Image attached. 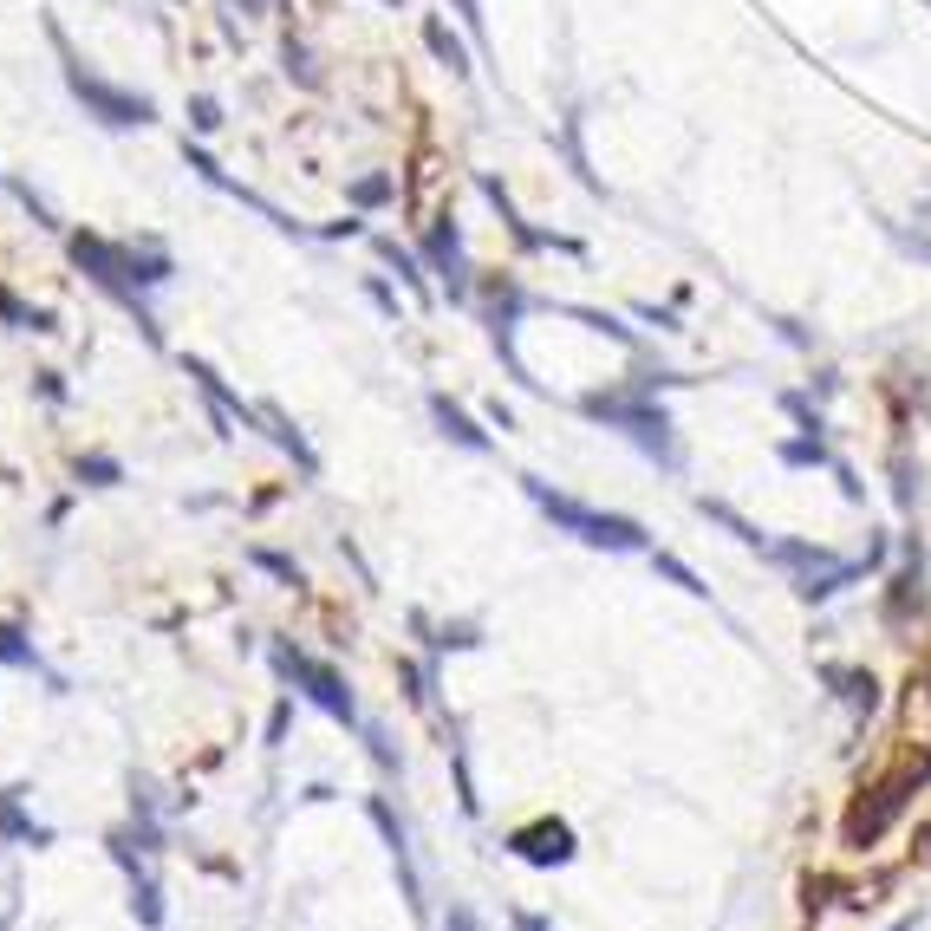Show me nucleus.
Segmentation results:
<instances>
[{"mask_svg":"<svg viewBox=\"0 0 931 931\" xmlns=\"http://www.w3.org/2000/svg\"><path fill=\"white\" fill-rule=\"evenodd\" d=\"M580 411L593 418V424L606 430H626L632 443H639L645 456H658L664 469H678L684 456H678V430H671V418H664V404H658V391H645V385H613V391H586L580 398Z\"/></svg>","mask_w":931,"mask_h":931,"instance_id":"f257e3e1","label":"nucleus"},{"mask_svg":"<svg viewBox=\"0 0 931 931\" xmlns=\"http://www.w3.org/2000/svg\"><path fill=\"white\" fill-rule=\"evenodd\" d=\"M424 40H430V53H436L443 66L456 72V78H469V53H463V40H456V33H450V26L436 20V13L424 20Z\"/></svg>","mask_w":931,"mask_h":931,"instance_id":"4468645a","label":"nucleus"},{"mask_svg":"<svg viewBox=\"0 0 931 931\" xmlns=\"http://www.w3.org/2000/svg\"><path fill=\"white\" fill-rule=\"evenodd\" d=\"M919 925H925V912H906V919H892L886 931H919Z\"/></svg>","mask_w":931,"mask_h":931,"instance_id":"cd10ccee","label":"nucleus"},{"mask_svg":"<svg viewBox=\"0 0 931 931\" xmlns=\"http://www.w3.org/2000/svg\"><path fill=\"white\" fill-rule=\"evenodd\" d=\"M0 847H53V827L20 808V788H0Z\"/></svg>","mask_w":931,"mask_h":931,"instance_id":"9d476101","label":"nucleus"},{"mask_svg":"<svg viewBox=\"0 0 931 931\" xmlns=\"http://www.w3.org/2000/svg\"><path fill=\"white\" fill-rule=\"evenodd\" d=\"M782 411H788V418H794L801 430H821V436H827V418H821V411H814V404H808L801 391H782Z\"/></svg>","mask_w":931,"mask_h":931,"instance_id":"a211bd4d","label":"nucleus"},{"mask_svg":"<svg viewBox=\"0 0 931 931\" xmlns=\"http://www.w3.org/2000/svg\"><path fill=\"white\" fill-rule=\"evenodd\" d=\"M456 13L469 20V33H483V13H476V0H456Z\"/></svg>","mask_w":931,"mask_h":931,"instance_id":"bb28decb","label":"nucleus"},{"mask_svg":"<svg viewBox=\"0 0 931 931\" xmlns=\"http://www.w3.org/2000/svg\"><path fill=\"white\" fill-rule=\"evenodd\" d=\"M899 743L931 749V664H912L906 697H899Z\"/></svg>","mask_w":931,"mask_h":931,"instance_id":"0eeeda50","label":"nucleus"},{"mask_svg":"<svg viewBox=\"0 0 931 931\" xmlns=\"http://www.w3.org/2000/svg\"><path fill=\"white\" fill-rule=\"evenodd\" d=\"M521 489H528V501H534L561 534H580L586 548H606V554H651V534H645V521H632V515H599V508H586V501L548 489L541 476H521Z\"/></svg>","mask_w":931,"mask_h":931,"instance_id":"f03ea898","label":"nucleus"},{"mask_svg":"<svg viewBox=\"0 0 931 931\" xmlns=\"http://www.w3.org/2000/svg\"><path fill=\"white\" fill-rule=\"evenodd\" d=\"M651 567L664 573V580H671V586H684V593H691V599H711V586H704V580H697V573L684 567V561H678V554H664V548H651Z\"/></svg>","mask_w":931,"mask_h":931,"instance_id":"2eb2a0df","label":"nucleus"},{"mask_svg":"<svg viewBox=\"0 0 931 931\" xmlns=\"http://www.w3.org/2000/svg\"><path fill=\"white\" fill-rule=\"evenodd\" d=\"M697 515H704V521H716V528H729V534H736L743 548H756V554H762V541H769V534H762L756 521H743V515H736V508H729L723 496H697Z\"/></svg>","mask_w":931,"mask_h":931,"instance_id":"9b49d317","label":"nucleus"},{"mask_svg":"<svg viewBox=\"0 0 931 931\" xmlns=\"http://www.w3.org/2000/svg\"><path fill=\"white\" fill-rule=\"evenodd\" d=\"M274 671H281L293 691H306L313 704L326 716H339V723H358V704L353 691H346V678L333 671V664H320V658H306V651H293V645H274Z\"/></svg>","mask_w":931,"mask_h":931,"instance_id":"7ed1b4c3","label":"nucleus"},{"mask_svg":"<svg viewBox=\"0 0 931 931\" xmlns=\"http://www.w3.org/2000/svg\"><path fill=\"white\" fill-rule=\"evenodd\" d=\"M286 711H293V704L281 697V704H274V716H268V743H281V736H286Z\"/></svg>","mask_w":931,"mask_h":931,"instance_id":"b1692460","label":"nucleus"},{"mask_svg":"<svg viewBox=\"0 0 931 931\" xmlns=\"http://www.w3.org/2000/svg\"><path fill=\"white\" fill-rule=\"evenodd\" d=\"M391 196H398V176H391V170H378V176H358V183H353V203H358V209H378V203H391Z\"/></svg>","mask_w":931,"mask_h":931,"instance_id":"f3484780","label":"nucleus"},{"mask_svg":"<svg viewBox=\"0 0 931 931\" xmlns=\"http://www.w3.org/2000/svg\"><path fill=\"white\" fill-rule=\"evenodd\" d=\"M371 248H378V255H385V261H391V268H398V281L411 286V293H418V300H430V286H424V268H418V255H411V248H398V241H391V235H371Z\"/></svg>","mask_w":931,"mask_h":931,"instance_id":"ddd939ff","label":"nucleus"},{"mask_svg":"<svg viewBox=\"0 0 931 931\" xmlns=\"http://www.w3.org/2000/svg\"><path fill=\"white\" fill-rule=\"evenodd\" d=\"M443 931H483V925H476V912H469V906H450V919H443Z\"/></svg>","mask_w":931,"mask_h":931,"instance_id":"5701e85b","label":"nucleus"},{"mask_svg":"<svg viewBox=\"0 0 931 931\" xmlns=\"http://www.w3.org/2000/svg\"><path fill=\"white\" fill-rule=\"evenodd\" d=\"M365 286H371V300H378V306H385V313H398V293H391V286H385V281H365Z\"/></svg>","mask_w":931,"mask_h":931,"instance_id":"393cba45","label":"nucleus"},{"mask_svg":"<svg viewBox=\"0 0 931 931\" xmlns=\"http://www.w3.org/2000/svg\"><path fill=\"white\" fill-rule=\"evenodd\" d=\"M78 476H91V483H98V489H111V483H118V476H125V469H118V463H111V456H91V463H78Z\"/></svg>","mask_w":931,"mask_h":931,"instance_id":"aec40b11","label":"nucleus"},{"mask_svg":"<svg viewBox=\"0 0 931 931\" xmlns=\"http://www.w3.org/2000/svg\"><path fill=\"white\" fill-rule=\"evenodd\" d=\"M53 46L66 53V78H72V91L105 118V125H150V98H138V91H118V85H105L98 72H85L78 59H72V46H66V33H53Z\"/></svg>","mask_w":931,"mask_h":931,"instance_id":"20e7f679","label":"nucleus"},{"mask_svg":"<svg viewBox=\"0 0 931 931\" xmlns=\"http://www.w3.org/2000/svg\"><path fill=\"white\" fill-rule=\"evenodd\" d=\"M0 931H7V919H0Z\"/></svg>","mask_w":931,"mask_h":931,"instance_id":"c85d7f7f","label":"nucleus"},{"mask_svg":"<svg viewBox=\"0 0 931 931\" xmlns=\"http://www.w3.org/2000/svg\"><path fill=\"white\" fill-rule=\"evenodd\" d=\"M430 418H436V430H443L450 443H463V450H476V456H483V450H496V436H489V430H476V418H469L456 398H443V391H430Z\"/></svg>","mask_w":931,"mask_h":931,"instance_id":"1a4fd4ad","label":"nucleus"},{"mask_svg":"<svg viewBox=\"0 0 931 931\" xmlns=\"http://www.w3.org/2000/svg\"><path fill=\"white\" fill-rule=\"evenodd\" d=\"M424 255H430V274L443 281L450 300H469L476 281H469V261H463V228H456V215H436L424 228Z\"/></svg>","mask_w":931,"mask_h":931,"instance_id":"39448f33","label":"nucleus"},{"mask_svg":"<svg viewBox=\"0 0 931 931\" xmlns=\"http://www.w3.org/2000/svg\"><path fill=\"white\" fill-rule=\"evenodd\" d=\"M632 313H639V320H651V326H658V333H684V320H678V313H671V306H651V300H639V306H632Z\"/></svg>","mask_w":931,"mask_h":931,"instance_id":"6ab92c4d","label":"nucleus"},{"mask_svg":"<svg viewBox=\"0 0 931 931\" xmlns=\"http://www.w3.org/2000/svg\"><path fill=\"white\" fill-rule=\"evenodd\" d=\"M255 567H268V573H281V580H293V586H300V567H293L286 554H268V548H255Z\"/></svg>","mask_w":931,"mask_h":931,"instance_id":"4be33fe9","label":"nucleus"},{"mask_svg":"<svg viewBox=\"0 0 931 931\" xmlns=\"http://www.w3.org/2000/svg\"><path fill=\"white\" fill-rule=\"evenodd\" d=\"M821 684H834V697H841L859 723L879 711V678H873L866 664H821Z\"/></svg>","mask_w":931,"mask_h":931,"instance_id":"6e6552de","label":"nucleus"},{"mask_svg":"<svg viewBox=\"0 0 931 931\" xmlns=\"http://www.w3.org/2000/svg\"><path fill=\"white\" fill-rule=\"evenodd\" d=\"M508 854L528 859V866H567L573 859V827L567 821H554V814H541V821H528V827L508 834Z\"/></svg>","mask_w":931,"mask_h":931,"instance_id":"423d86ee","label":"nucleus"},{"mask_svg":"<svg viewBox=\"0 0 931 931\" xmlns=\"http://www.w3.org/2000/svg\"><path fill=\"white\" fill-rule=\"evenodd\" d=\"M0 664H20V671H40V651L20 626H0Z\"/></svg>","mask_w":931,"mask_h":931,"instance_id":"dca6fc26","label":"nucleus"},{"mask_svg":"<svg viewBox=\"0 0 931 931\" xmlns=\"http://www.w3.org/2000/svg\"><path fill=\"white\" fill-rule=\"evenodd\" d=\"M776 456H782V463H794V469H808V463H834V450H827V436H821V430L782 436V443H776Z\"/></svg>","mask_w":931,"mask_h":931,"instance_id":"f8f14e48","label":"nucleus"},{"mask_svg":"<svg viewBox=\"0 0 931 931\" xmlns=\"http://www.w3.org/2000/svg\"><path fill=\"white\" fill-rule=\"evenodd\" d=\"M190 118H196V131H221V105L215 98H190Z\"/></svg>","mask_w":931,"mask_h":931,"instance_id":"412c9836","label":"nucleus"},{"mask_svg":"<svg viewBox=\"0 0 931 931\" xmlns=\"http://www.w3.org/2000/svg\"><path fill=\"white\" fill-rule=\"evenodd\" d=\"M515 931H554L541 912H515Z\"/></svg>","mask_w":931,"mask_h":931,"instance_id":"a878e982","label":"nucleus"}]
</instances>
